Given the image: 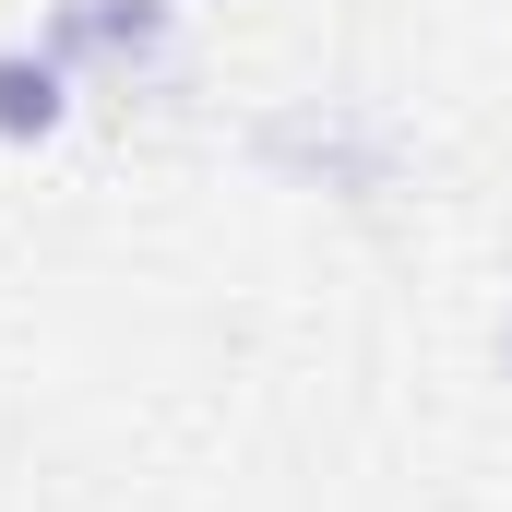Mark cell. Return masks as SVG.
<instances>
[{
  "mask_svg": "<svg viewBox=\"0 0 512 512\" xmlns=\"http://www.w3.org/2000/svg\"><path fill=\"white\" fill-rule=\"evenodd\" d=\"M251 167L274 191H322V203H393L405 179V131L358 96H286L251 120Z\"/></svg>",
  "mask_w": 512,
  "mask_h": 512,
  "instance_id": "1",
  "label": "cell"
},
{
  "mask_svg": "<svg viewBox=\"0 0 512 512\" xmlns=\"http://www.w3.org/2000/svg\"><path fill=\"white\" fill-rule=\"evenodd\" d=\"M36 48L72 84H155L179 60V0H48Z\"/></svg>",
  "mask_w": 512,
  "mask_h": 512,
  "instance_id": "2",
  "label": "cell"
},
{
  "mask_svg": "<svg viewBox=\"0 0 512 512\" xmlns=\"http://www.w3.org/2000/svg\"><path fill=\"white\" fill-rule=\"evenodd\" d=\"M72 131V72L24 36V48H0V143H60Z\"/></svg>",
  "mask_w": 512,
  "mask_h": 512,
  "instance_id": "3",
  "label": "cell"
},
{
  "mask_svg": "<svg viewBox=\"0 0 512 512\" xmlns=\"http://www.w3.org/2000/svg\"><path fill=\"white\" fill-rule=\"evenodd\" d=\"M489 358H501V382H512V310H501V334H489Z\"/></svg>",
  "mask_w": 512,
  "mask_h": 512,
  "instance_id": "4",
  "label": "cell"
}]
</instances>
